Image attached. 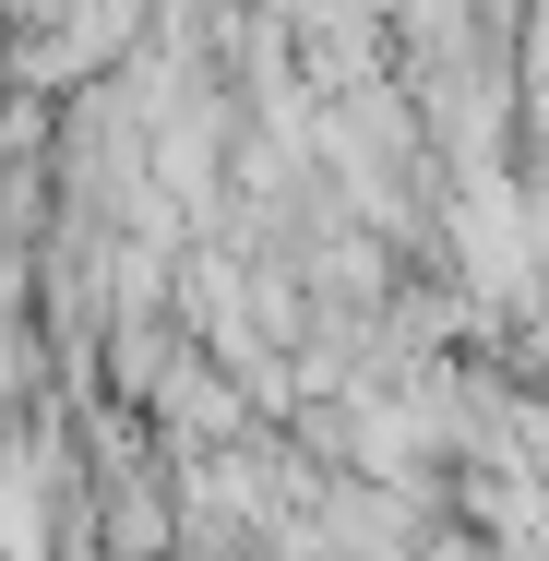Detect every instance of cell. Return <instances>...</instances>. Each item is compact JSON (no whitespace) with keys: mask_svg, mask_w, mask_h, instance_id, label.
<instances>
[]
</instances>
